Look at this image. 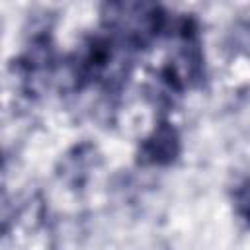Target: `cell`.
<instances>
[{"label":"cell","instance_id":"cell-1","mask_svg":"<svg viewBox=\"0 0 250 250\" xmlns=\"http://www.w3.org/2000/svg\"><path fill=\"white\" fill-rule=\"evenodd\" d=\"M176 152H178V137L176 131L168 125H160L145 145V156L156 164L170 162L176 156Z\"/></svg>","mask_w":250,"mask_h":250},{"label":"cell","instance_id":"cell-2","mask_svg":"<svg viewBox=\"0 0 250 250\" xmlns=\"http://www.w3.org/2000/svg\"><path fill=\"white\" fill-rule=\"evenodd\" d=\"M236 209L250 223V182H244L236 189Z\"/></svg>","mask_w":250,"mask_h":250}]
</instances>
